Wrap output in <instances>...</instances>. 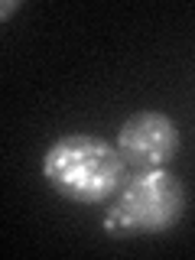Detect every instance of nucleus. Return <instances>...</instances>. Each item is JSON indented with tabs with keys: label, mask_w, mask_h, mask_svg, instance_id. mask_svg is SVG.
<instances>
[{
	"label": "nucleus",
	"mask_w": 195,
	"mask_h": 260,
	"mask_svg": "<svg viewBox=\"0 0 195 260\" xmlns=\"http://www.w3.org/2000/svg\"><path fill=\"white\" fill-rule=\"evenodd\" d=\"M43 176L62 199L78 205H104L124 189L127 162L117 143L91 134H65L43 156Z\"/></svg>",
	"instance_id": "obj_1"
},
{
	"label": "nucleus",
	"mask_w": 195,
	"mask_h": 260,
	"mask_svg": "<svg viewBox=\"0 0 195 260\" xmlns=\"http://www.w3.org/2000/svg\"><path fill=\"white\" fill-rule=\"evenodd\" d=\"M185 215V185L176 173L140 169L114 195V205L104 218L111 234H162Z\"/></svg>",
	"instance_id": "obj_2"
},
{
	"label": "nucleus",
	"mask_w": 195,
	"mask_h": 260,
	"mask_svg": "<svg viewBox=\"0 0 195 260\" xmlns=\"http://www.w3.org/2000/svg\"><path fill=\"white\" fill-rule=\"evenodd\" d=\"M179 124L162 111H137L117 130V150L127 169H162L179 153Z\"/></svg>",
	"instance_id": "obj_3"
}]
</instances>
